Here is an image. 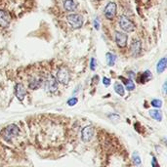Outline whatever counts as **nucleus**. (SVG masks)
Listing matches in <instances>:
<instances>
[{"label": "nucleus", "mask_w": 167, "mask_h": 167, "mask_svg": "<svg viewBox=\"0 0 167 167\" xmlns=\"http://www.w3.org/2000/svg\"><path fill=\"white\" fill-rule=\"evenodd\" d=\"M20 130L16 124H10L2 130L1 136L6 142H11L13 139L19 135Z\"/></svg>", "instance_id": "1"}, {"label": "nucleus", "mask_w": 167, "mask_h": 167, "mask_svg": "<svg viewBox=\"0 0 167 167\" xmlns=\"http://www.w3.org/2000/svg\"><path fill=\"white\" fill-rule=\"evenodd\" d=\"M57 81L60 82L63 85H66L69 84V80H71V73H69V71L66 66H62L58 69L57 71Z\"/></svg>", "instance_id": "2"}, {"label": "nucleus", "mask_w": 167, "mask_h": 167, "mask_svg": "<svg viewBox=\"0 0 167 167\" xmlns=\"http://www.w3.org/2000/svg\"><path fill=\"white\" fill-rule=\"evenodd\" d=\"M118 24L120 28L126 32H132L135 31V25L133 24V22L131 20H129L127 17H125V16L120 17Z\"/></svg>", "instance_id": "3"}, {"label": "nucleus", "mask_w": 167, "mask_h": 167, "mask_svg": "<svg viewBox=\"0 0 167 167\" xmlns=\"http://www.w3.org/2000/svg\"><path fill=\"white\" fill-rule=\"evenodd\" d=\"M68 22L73 28H80L83 25V18L79 14H71L68 16Z\"/></svg>", "instance_id": "4"}, {"label": "nucleus", "mask_w": 167, "mask_h": 167, "mask_svg": "<svg viewBox=\"0 0 167 167\" xmlns=\"http://www.w3.org/2000/svg\"><path fill=\"white\" fill-rule=\"evenodd\" d=\"M94 127L91 125L85 126L81 131V139L84 143H88L92 140L93 136H94Z\"/></svg>", "instance_id": "5"}, {"label": "nucleus", "mask_w": 167, "mask_h": 167, "mask_svg": "<svg viewBox=\"0 0 167 167\" xmlns=\"http://www.w3.org/2000/svg\"><path fill=\"white\" fill-rule=\"evenodd\" d=\"M58 81L53 75H48V77L45 80V88L47 89V91L54 93L58 90Z\"/></svg>", "instance_id": "6"}, {"label": "nucleus", "mask_w": 167, "mask_h": 167, "mask_svg": "<svg viewBox=\"0 0 167 167\" xmlns=\"http://www.w3.org/2000/svg\"><path fill=\"white\" fill-rule=\"evenodd\" d=\"M116 10H117V8H116V4L114 2L108 3V5L106 6V9H105L106 18L109 20H112L116 15Z\"/></svg>", "instance_id": "7"}, {"label": "nucleus", "mask_w": 167, "mask_h": 167, "mask_svg": "<svg viewBox=\"0 0 167 167\" xmlns=\"http://www.w3.org/2000/svg\"><path fill=\"white\" fill-rule=\"evenodd\" d=\"M128 36L121 31H115V42L119 48H124L127 45Z\"/></svg>", "instance_id": "8"}, {"label": "nucleus", "mask_w": 167, "mask_h": 167, "mask_svg": "<svg viewBox=\"0 0 167 167\" xmlns=\"http://www.w3.org/2000/svg\"><path fill=\"white\" fill-rule=\"evenodd\" d=\"M11 21L10 15L5 10H0V26L2 28H7Z\"/></svg>", "instance_id": "9"}, {"label": "nucleus", "mask_w": 167, "mask_h": 167, "mask_svg": "<svg viewBox=\"0 0 167 167\" xmlns=\"http://www.w3.org/2000/svg\"><path fill=\"white\" fill-rule=\"evenodd\" d=\"M15 93H16V96H17V98H18V100L23 101L26 95V90L22 83H18V84H16L15 86Z\"/></svg>", "instance_id": "10"}, {"label": "nucleus", "mask_w": 167, "mask_h": 167, "mask_svg": "<svg viewBox=\"0 0 167 167\" xmlns=\"http://www.w3.org/2000/svg\"><path fill=\"white\" fill-rule=\"evenodd\" d=\"M142 50V43L140 40H135L133 41L132 45H131V52L134 56H138L140 53H141Z\"/></svg>", "instance_id": "11"}, {"label": "nucleus", "mask_w": 167, "mask_h": 167, "mask_svg": "<svg viewBox=\"0 0 167 167\" xmlns=\"http://www.w3.org/2000/svg\"><path fill=\"white\" fill-rule=\"evenodd\" d=\"M166 65H167V59L165 57L160 59L158 63V65H156V71H158V73H162L166 69Z\"/></svg>", "instance_id": "12"}, {"label": "nucleus", "mask_w": 167, "mask_h": 167, "mask_svg": "<svg viewBox=\"0 0 167 167\" xmlns=\"http://www.w3.org/2000/svg\"><path fill=\"white\" fill-rule=\"evenodd\" d=\"M41 83H42L41 79L33 77V78H31V80H29L28 87L31 89H32V90H35V89H37V88L40 87V86H41Z\"/></svg>", "instance_id": "13"}, {"label": "nucleus", "mask_w": 167, "mask_h": 167, "mask_svg": "<svg viewBox=\"0 0 167 167\" xmlns=\"http://www.w3.org/2000/svg\"><path fill=\"white\" fill-rule=\"evenodd\" d=\"M152 77V72L149 71H146L145 72H143L141 75H140V77L138 78V81L140 83H145L147 81H149V80H151Z\"/></svg>", "instance_id": "14"}, {"label": "nucleus", "mask_w": 167, "mask_h": 167, "mask_svg": "<svg viewBox=\"0 0 167 167\" xmlns=\"http://www.w3.org/2000/svg\"><path fill=\"white\" fill-rule=\"evenodd\" d=\"M64 8L69 12L74 11L76 9L75 2L73 0H64Z\"/></svg>", "instance_id": "15"}, {"label": "nucleus", "mask_w": 167, "mask_h": 167, "mask_svg": "<svg viewBox=\"0 0 167 167\" xmlns=\"http://www.w3.org/2000/svg\"><path fill=\"white\" fill-rule=\"evenodd\" d=\"M149 115L156 121H161L162 120V112L159 109H152V111H149Z\"/></svg>", "instance_id": "16"}, {"label": "nucleus", "mask_w": 167, "mask_h": 167, "mask_svg": "<svg viewBox=\"0 0 167 167\" xmlns=\"http://www.w3.org/2000/svg\"><path fill=\"white\" fill-rule=\"evenodd\" d=\"M114 91L116 92V94L121 96V97L125 95V89L121 83H119V82L114 83Z\"/></svg>", "instance_id": "17"}, {"label": "nucleus", "mask_w": 167, "mask_h": 167, "mask_svg": "<svg viewBox=\"0 0 167 167\" xmlns=\"http://www.w3.org/2000/svg\"><path fill=\"white\" fill-rule=\"evenodd\" d=\"M119 78L121 80H123V82L125 83L126 89H127L128 91H132V90L135 89V84H134V82L132 81V79H126V78L123 77V76H120Z\"/></svg>", "instance_id": "18"}, {"label": "nucleus", "mask_w": 167, "mask_h": 167, "mask_svg": "<svg viewBox=\"0 0 167 167\" xmlns=\"http://www.w3.org/2000/svg\"><path fill=\"white\" fill-rule=\"evenodd\" d=\"M106 62H108V65L109 66H114L115 60H116V56L114 54H112V53H106Z\"/></svg>", "instance_id": "19"}, {"label": "nucleus", "mask_w": 167, "mask_h": 167, "mask_svg": "<svg viewBox=\"0 0 167 167\" xmlns=\"http://www.w3.org/2000/svg\"><path fill=\"white\" fill-rule=\"evenodd\" d=\"M132 161H133V163H134L136 166H139L140 164H141L142 160H141V158H140L139 153L137 152H135L132 155Z\"/></svg>", "instance_id": "20"}, {"label": "nucleus", "mask_w": 167, "mask_h": 167, "mask_svg": "<svg viewBox=\"0 0 167 167\" xmlns=\"http://www.w3.org/2000/svg\"><path fill=\"white\" fill-rule=\"evenodd\" d=\"M162 101L161 100H159V99H155V100H152V103H151V105L153 106V108H156V109H160L162 106Z\"/></svg>", "instance_id": "21"}, {"label": "nucleus", "mask_w": 167, "mask_h": 167, "mask_svg": "<svg viewBox=\"0 0 167 167\" xmlns=\"http://www.w3.org/2000/svg\"><path fill=\"white\" fill-rule=\"evenodd\" d=\"M77 102H78V100H77V98H75V97H73V98H71L68 101V105L69 106H75L76 104H77Z\"/></svg>", "instance_id": "22"}, {"label": "nucleus", "mask_w": 167, "mask_h": 167, "mask_svg": "<svg viewBox=\"0 0 167 167\" xmlns=\"http://www.w3.org/2000/svg\"><path fill=\"white\" fill-rule=\"evenodd\" d=\"M96 66H97V62H96V60H95L94 58H92V59H91V62H90V69H91L92 71H95Z\"/></svg>", "instance_id": "23"}, {"label": "nucleus", "mask_w": 167, "mask_h": 167, "mask_svg": "<svg viewBox=\"0 0 167 167\" xmlns=\"http://www.w3.org/2000/svg\"><path fill=\"white\" fill-rule=\"evenodd\" d=\"M103 83H104V85H105L106 87H108V86L111 85V79L108 78V77H104L103 78Z\"/></svg>", "instance_id": "24"}, {"label": "nucleus", "mask_w": 167, "mask_h": 167, "mask_svg": "<svg viewBox=\"0 0 167 167\" xmlns=\"http://www.w3.org/2000/svg\"><path fill=\"white\" fill-rule=\"evenodd\" d=\"M152 167H159V164L158 163V160H156L155 156H152Z\"/></svg>", "instance_id": "25"}, {"label": "nucleus", "mask_w": 167, "mask_h": 167, "mask_svg": "<svg viewBox=\"0 0 167 167\" xmlns=\"http://www.w3.org/2000/svg\"><path fill=\"white\" fill-rule=\"evenodd\" d=\"M162 92H163V94H166V82L163 84V88H162Z\"/></svg>", "instance_id": "26"}, {"label": "nucleus", "mask_w": 167, "mask_h": 167, "mask_svg": "<svg viewBox=\"0 0 167 167\" xmlns=\"http://www.w3.org/2000/svg\"><path fill=\"white\" fill-rule=\"evenodd\" d=\"M95 28H97V29H99V24H98V21H95Z\"/></svg>", "instance_id": "27"}]
</instances>
